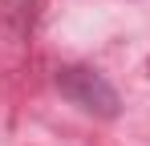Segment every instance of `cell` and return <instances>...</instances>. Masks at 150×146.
<instances>
[{"instance_id": "cell-1", "label": "cell", "mask_w": 150, "mask_h": 146, "mask_svg": "<svg viewBox=\"0 0 150 146\" xmlns=\"http://www.w3.org/2000/svg\"><path fill=\"white\" fill-rule=\"evenodd\" d=\"M57 89L69 97L77 110H85L93 118H118V110H122L118 89L98 69H89V65H65L57 73Z\"/></svg>"}]
</instances>
